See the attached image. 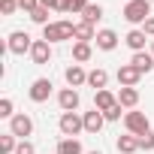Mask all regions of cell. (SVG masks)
Listing matches in <instances>:
<instances>
[{
	"label": "cell",
	"mask_w": 154,
	"mask_h": 154,
	"mask_svg": "<svg viewBox=\"0 0 154 154\" xmlns=\"http://www.w3.org/2000/svg\"><path fill=\"white\" fill-rule=\"evenodd\" d=\"M42 39L45 42H63V39H75V24L72 21H51L42 27Z\"/></svg>",
	"instance_id": "6da1fadb"
},
{
	"label": "cell",
	"mask_w": 154,
	"mask_h": 154,
	"mask_svg": "<svg viewBox=\"0 0 154 154\" xmlns=\"http://www.w3.org/2000/svg\"><path fill=\"white\" fill-rule=\"evenodd\" d=\"M124 18L130 24H145L151 18V3L148 0H130V3L124 6Z\"/></svg>",
	"instance_id": "7a4b0ae2"
},
{
	"label": "cell",
	"mask_w": 154,
	"mask_h": 154,
	"mask_svg": "<svg viewBox=\"0 0 154 154\" xmlns=\"http://www.w3.org/2000/svg\"><path fill=\"white\" fill-rule=\"evenodd\" d=\"M124 127H127V133H133V136L151 133V121H148L145 112H127V115H124Z\"/></svg>",
	"instance_id": "3957f363"
},
{
	"label": "cell",
	"mask_w": 154,
	"mask_h": 154,
	"mask_svg": "<svg viewBox=\"0 0 154 154\" xmlns=\"http://www.w3.org/2000/svg\"><path fill=\"white\" fill-rule=\"evenodd\" d=\"M57 127H60V133H63L66 139H75V136H79V133L85 130V118H79L75 112H63Z\"/></svg>",
	"instance_id": "277c9868"
},
{
	"label": "cell",
	"mask_w": 154,
	"mask_h": 154,
	"mask_svg": "<svg viewBox=\"0 0 154 154\" xmlns=\"http://www.w3.org/2000/svg\"><path fill=\"white\" fill-rule=\"evenodd\" d=\"M30 48H33V39H30L24 30L9 33V39H6V51H12V54H24V51H30Z\"/></svg>",
	"instance_id": "5b68a950"
},
{
	"label": "cell",
	"mask_w": 154,
	"mask_h": 154,
	"mask_svg": "<svg viewBox=\"0 0 154 154\" xmlns=\"http://www.w3.org/2000/svg\"><path fill=\"white\" fill-rule=\"evenodd\" d=\"M9 133L18 136V139L30 136V133H33V121H30V115H15V118H9Z\"/></svg>",
	"instance_id": "8992f818"
},
{
	"label": "cell",
	"mask_w": 154,
	"mask_h": 154,
	"mask_svg": "<svg viewBox=\"0 0 154 154\" xmlns=\"http://www.w3.org/2000/svg\"><path fill=\"white\" fill-rule=\"evenodd\" d=\"M30 60H33L36 66L48 63V60H51V42H45V39H33V48H30Z\"/></svg>",
	"instance_id": "52a82bcc"
},
{
	"label": "cell",
	"mask_w": 154,
	"mask_h": 154,
	"mask_svg": "<svg viewBox=\"0 0 154 154\" xmlns=\"http://www.w3.org/2000/svg\"><path fill=\"white\" fill-rule=\"evenodd\" d=\"M139 79H142V72H139L133 63L118 66V82H121V88H136V85H139Z\"/></svg>",
	"instance_id": "ba28073f"
},
{
	"label": "cell",
	"mask_w": 154,
	"mask_h": 154,
	"mask_svg": "<svg viewBox=\"0 0 154 154\" xmlns=\"http://www.w3.org/2000/svg\"><path fill=\"white\" fill-rule=\"evenodd\" d=\"M51 79H36L33 85H30V100L33 103H45L48 97H51Z\"/></svg>",
	"instance_id": "9c48e42d"
},
{
	"label": "cell",
	"mask_w": 154,
	"mask_h": 154,
	"mask_svg": "<svg viewBox=\"0 0 154 154\" xmlns=\"http://www.w3.org/2000/svg\"><path fill=\"white\" fill-rule=\"evenodd\" d=\"M57 106L63 112H75V109H79V91H75V88H63L57 94Z\"/></svg>",
	"instance_id": "30bf717a"
},
{
	"label": "cell",
	"mask_w": 154,
	"mask_h": 154,
	"mask_svg": "<svg viewBox=\"0 0 154 154\" xmlns=\"http://www.w3.org/2000/svg\"><path fill=\"white\" fill-rule=\"evenodd\" d=\"M63 79H66V85H69V88H79V85H85V82H88V72H85L79 63H72V66H66Z\"/></svg>",
	"instance_id": "8fae6325"
},
{
	"label": "cell",
	"mask_w": 154,
	"mask_h": 154,
	"mask_svg": "<svg viewBox=\"0 0 154 154\" xmlns=\"http://www.w3.org/2000/svg\"><path fill=\"white\" fill-rule=\"evenodd\" d=\"M82 118H85V130H88V133H100V130H103L106 115H103L100 109H91V112H85Z\"/></svg>",
	"instance_id": "7c38bea8"
},
{
	"label": "cell",
	"mask_w": 154,
	"mask_h": 154,
	"mask_svg": "<svg viewBox=\"0 0 154 154\" xmlns=\"http://www.w3.org/2000/svg\"><path fill=\"white\" fill-rule=\"evenodd\" d=\"M130 63H133L139 72H151V69H154V54H151V51H136V54L130 57Z\"/></svg>",
	"instance_id": "4fadbf2b"
},
{
	"label": "cell",
	"mask_w": 154,
	"mask_h": 154,
	"mask_svg": "<svg viewBox=\"0 0 154 154\" xmlns=\"http://www.w3.org/2000/svg\"><path fill=\"white\" fill-rule=\"evenodd\" d=\"M115 103H118V97H115L112 91H106V88L94 94V109H100V112H109V109H112Z\"/></svg>",
	"instance_id": "5bb4252c"
},
{
	"label": "cell",
	"mask_w": 154,
	"mask_h": 154,
	"mask_svg": "<svg viewBox=\"0 0 154 154\" xmlns=\"http://www.w3.org/2000/svg\"><path fill=\"white\" fill-rule=\"evenodd\" d=\"M97 48H103V51H112V48H118V33L115 30H100L97 33Z\"/></svg>",
	"instance_id": "9a60e30c"
},
{
	"label": "cell",
	"mask_w": 154,
	"mask_h": 154,
	"mask_svg": "<svg viewBox=\"0 0 154 154\" xmlns=\"http://www.w3.org/2000/svg\"><path fill=\"white\" fill-rule=\"evenodd\" d=\"M145 39H148L145 30H130V33L124 36V42L133 48V54H136V51H145Z\"/></svg>",
	"instance_id": "2e32d148"
},
{
	"label": "cell",
	"mask_w": 154,
	"mask_h": 154,
	"mask_svg": "<svg viewBox=\"0 0 154 154\" xmlns=\"http://www.w3.org/2000/svg\"><path fill=\"white\" fill-rule=\"evenodd\" d=\"M91 39H97L94 24L91 21H79V24H75V42H91Z\"/></svg>",
	"instance_id": "e0dca14e"
},
{
	"label": "cell",
	"mask_w": 154,
	"mask_h": 154,
	"mask_svg": "<svg viewBox=\"0 0 154 154\" xmlns=\"http://www.w3.org/2000/svg\"><path fill=\"white\" fill-rule=\"evenodd\" d=\"M118 103H121L124 109H133V106L139 103V91H136V88H121V91H118Z\"/></svg>",
	"instance_id": "ac0fdd59"
},
{
	"label": "cell",
	"mask_w": 154,
	"mask_h": 154,
	"mask_svg": "<svg viewBox=\"0 0 154 154\" xmlns=\"http://www.w3.org/2000/svg\"><path fill=\"white\" fill-rule=\"evenodd\" d=\"M118 151H121V154H133V151H139V136H133V133L118 136Z\"/></svg>",
	"instance_id": "d6986e66"
},
{
	"label": "cell",
	"mask_w": 154,
	"mask_h": 154,
	"mask_svg": "<svg viewBox=\"0 0 154 154\" xmlns=\"http://www.w3.org/2000/svg\"><path fill=\"white\" fill-rule=\"evenodd\" d=\"M106 82H109V72H106V69H91V72H88V85H91L94 91H103Z\"/></svg>",
	"instance_id": "ffe728a7"
},
{
	"label": "cell",
	"mask_w": 154,
	"mask_h": 154,
	"mask_svg": "<svg viewBox=\"0 0 154 154\" xmlns=\"http://www.w3.org/2000/svg\"><path fill=\"white\" fill-rule=\"evenodd\" d=\"M57 154H82V142L79 139H60L57 142Z\"/></svg>",
	"instance_id": "44dd1931"
},
{
	"label": "cell",
	"mask_w": 154,
	"mask_h": 154,
	"mask_svg": "<svg viewBox=\"0 0 154 154\" xmlns=\"http://www.w3.org/2000/svg\"><path fill=\"white\" fill-rule=\"evenodd\" d=\"M72 60H79V63L91 60V42H75L72 45Z\"/></svg>",
	"instance_id": "7402d4cb"
},
{
	"label": "cell",
	"mask_w": 154,
	"mask_h": 154,
	"mask_svg": "<svg viewBox=\"0 0 154 154\" xmlns=\"http://www.w3.org/2000/svg\"><path fill=\"white\" fill-rule=\"evenodd\" d=\"M15 148H18V136H12V133L0 136V154H15Z\"/></svg>",
	"instance_id": "603a6c76"
},
{
	"label": "cell",
	"mask_w": 154,
	"mask_h": 154,
	"mask_svg": "<svg viewBox=\"0 0 154 154\" xmlns=\"http://www.w3.org/2000/svg\"><path fill=\"white\" fill-rule=\"evenodd\" d=\"M100 18H103V6H100V3H91V6L82 12V21H91V24H94V21H100Z\"/></svg>",
	"instance_id": "cb8c5ba5"
},
{
	"label": "cell",
	"mask_w": 154,
	"mask_h": 154,
	"mask_svg": "<svg viewBox=\"0 0 154 154\" xmlns=\"http://www.w3.org/2000/svg\"><path fill=\"white\" fill-rule=\"evenodd\" d=\"M30 21H36V24H42V27H45V24H51V21H48V6L33 9V12H30Z\"/></svg>",
	"instance_id": "d4e9b609"
},
{
	"label": "cell",
	"mask_w": 154,
	"mask_h": 154,
	"mask_svg": "<svg viewBox=\"0 0 154 154\" xmlns=\"http://www.w3.org/2000/svg\"><path fill=\"white\" fill-rule=\"evenodd\" d=\"M91 6V0H66V12H85Z\"/></svg>",
	"instance_id": "484cf974"
},
{
	"label": "cell",
	"mask_w": 154,
	"mask_h": 154,
	"mask_svg": "<svg viewBox=\"0 0 154 154\" xmlns=\"http://www.w3.org/2000/svg\"><path fill=\"white\" fill-rule=\"evenodd\" d=\"M39 6H48V9H57V12H66V0H39Z\"/></svg>",
	"instance_id": "4316f807"
},
{
	"label": "cell",
	"mask_w": 154,
	"mask_h": 154,
	"mask_svg": "<svg viewBox=\"0 0 154 154\" xmlns=\"http://www.w3.org/2000/svg\"><path fill=\"white\" fill-rule=\"evenodd\" d=\"M0 118H15V115H12V100H9V97L0 100Z\"/></svg>",
	"instance_id": "83f0119b"
},
{
	"label": "cell",
	"mask_w": 154,
	"mask_h": 154,
	"mask_svg": "<svg viewBox=\"0 0 154 154\" xmlns=\"http://www.w3.org/2000/svg\"><path fill=\"white\" fill-rule=\"evenodd\" d=\"M18 9V0H0V12H3V15H12Z\"/></svg>",
	"instance_id": "f1b7e54d"
},
{
	"label": "cell",
	"mask_w": 154,
	"mask_h": 154,
	"mask_svg": "<svg viewBox=\"0 0 154 154\" xmlns=\"http://www.w3.org/2000/svg\"><path fill=\"white\" fill-rule=\"evenodd\" d=\"M139 148H145V151H154V133H145V136H139Z\"/></svg>",
	"instance_id": "f546056e"
},
{
	"label": "cell",
	"mask_w": 154,
	"mask_h": 154,
	"mask_svg": "<svg viewBox=\"0 0 154 154\" xmlns=\"http://www.w3.org/2000/svg\"><path fill=\"white\" fill-rule=\"evenodd\" d=\"M15 154H36V148H33V142L21 139V142H18V148H15Z\"/></svg>",
	"instance_id": "4dcf8cb0"
},
{
	"label": "cell",
	"mask_w": 154,
	"mask_h": 154,
	"mask_svg": "<svg viewBox=\"0 0 154 154\" xmlns=\"http://www.w3.org/2000/svg\"><path fill=\"white\" fill-rule=\"evenodd\" d=\"M18 9H24V12L30 15L33 9H39V0H18Z\"/></svg>",
	"instance_id": "1f68e13d"
},
{
	"label": "cell",
	"mask_w": 154,
	"mask_h": 154,
	"mask_svg": "<svg viewBox=\"0 0 154 154\" xmlns=\"http://www.w3.org/2000/svg\"><path fill=\"white\" fill-rule=\"evenodd\" d=\"M121 109H124V106H121V103H115L109 112H103V115H106V121H118V118H121Z\"/></svg>",
	"instance_id": "d6a6232c"
},
{
	"label": "cell",
	"mask_w": 154,
	"mask_h": 154,
	"mask_svg": "<svg viewBox=\"0 0 154 154\" xmlns=\"http://www.w3.org/2000/svg\"><path fill=\"white\" fill-rule=\"evenodd\" d=\"M142 30H145V36H154V15H151V18L142 24Z\"/></svg>",
	"instance_id": "836d02e7"
},
{
	"label": "cell",
	"mask_w": 154,
	"mask_h": 154,
	"mask_svg": "<svg viewBox=\"0 0 154 154\" xmlns=\"http://www.w3.org/2000/svg\"><path fill=\"white\" fill-rule=\"evenodd\" d=\"M151 54H154V39H151Z\"/></svg>",
	"instance_id": "e575fe53"
},
{
	"label": "cell",
	"mask_w": 154,
	"mask_h": 154,
	"mask_svg": "<svg viewBox=\"0 0 154 154\" xmlns=\"http://www.w3.org/2000/svg\"><path fill=\"white\" fill-rule=\"evenodd\" d=\"M88 154H100V151H88Z\"/></svg>",
	"instance_id": "d590c367"
},
{
	"label": "cell",
	"mask_w": 154,
	"mask_h": 154,
	"mask_svg": "<svg viewBox=\"0 0 154 154\" xmlns=\"http://www.w3.org/2000/svg\"><path fill=\"white\" fill-rule=\"evenodd\" d=\"M127 3H130V0H127Z\"/></svg>",
	"instance_id": "8d00e7d4"
}]
</instances>
